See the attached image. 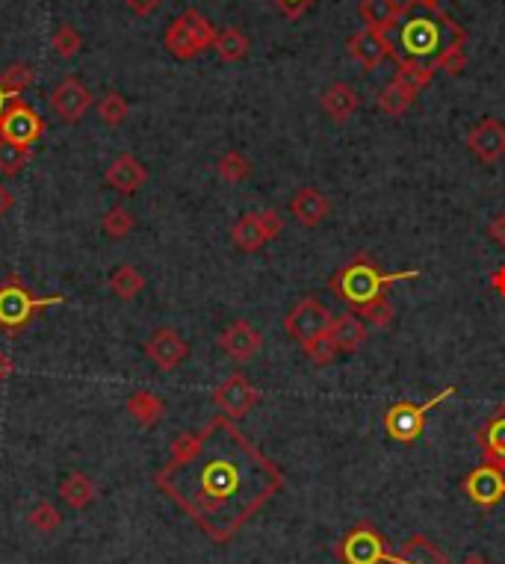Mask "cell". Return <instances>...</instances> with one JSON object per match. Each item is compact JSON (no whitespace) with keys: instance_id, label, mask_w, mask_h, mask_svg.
<instances>
[{"instance_id":"cell-46","label":"cell","mask_w":505,"mask_h":564,"mask_svg":"<svg viewBox=\"0 0 505 564\" xmlns=\"http://www.w3.org/2000/svg\"><path fill=\"white\" fill-rule=\"evenodd\" d=\"M411 9H441V0H405Z\"/></svg>"},{"instance_id":"cell-40","label":"cell","mask_w":505,"mask_h":564,"mask_svg":"<svg viewBox=\"0 0 505 564\" xmlns=\"http://www.w3.org/2000/svg\"><path fill=\"white\" fill-rule=\"evenodd\" d=\"M284 18H290V21H296V18H302L311 6H314L316 0H269Z\"/></svg>"},{"instance_id":"cell-3","label":"cell","mask_w":505,"mask_h":564,"mask_svg":"<svg viewBox=\"0 0 505 564\" xmlns=\"http://www.w3.org/2000/svg\"><path fill=\"white\" fill-rule=\"evenodd\" d=\"M390 57L399 65H423L438 68L441 57L455 48L467 45V30L455 24L443 9H411L384 33Z\"/></svg>"},{"instance_id":"cell-32","label":"cell","mask_w":505,"mask_h":564,"mask_svg":"<svg viewBox=\"0 0 505 564\" xmlns=\"http://www.w3.org/2000/svg\"><path fill=\"white\" fill-rule=\"evenodd\" d=\"M101 228H104V234H107L110 240H125L127 234L136 228V219H133V213H130L127 207L116 204V207H110V210L104 213Z\"/></svg>"},{"instance_id":"cell-26","label":"cell","mask_w":505,"mask_h":564,"mask_svg":"<svg viewBox=\"0 0 505 564\" xmlns=\"http://www.w3.org/2000/svg\"><path fill=\"white\" fill-rule=\"evenodd\" d=\"M417 101V92H411L408 86H402L399 80H390L387 86H381L376 95V107L390 119H402Z\"/></svg>"},{"instance_id":"cell-12","label":"cell","mask_w":505,"mask_h":564,"mask_svg":"<svg viewBox=\"0 0 505 564\" xmlns=\"http://www.w3.org/2000/svg\"><path fill=\"white\" fill-rule=\"evenodd\" d=\"M464 145L482 166H497L500 160H505V125L494 116H485L482 122L467 130Z\"/></svg>"},{"instance_id":"cell-4","label":"cell","mask_w":505,"mask_h":564,"mask_svg":"<svg viewBox=\"0 0 505 564\" xmlns=\"http://www.w3.org/2000/svg\"><path fill=\"white\" fill-rule=\"evenodd\" d=\"M63 302L65 296H36L21 275H9L0 281V328L9 337H18L36 316Z\"/></svg>"},{"instance_id":"cell-5","label":"cell","mask_w":505,"mask_h":564,"mask_svg":"<svg viewBox=\"0 0 505 564\" xmlns=\"http://www.w3.org/2000/svg\"><path fill=\"white\" fill-rule=\"evenodd\" d=\"M216 33H219L216 24H213L207 15H201L195 6H190V9H184V12L166 27L163 45H166V51H169L175 60L187 63V60L201 57L204 51H210V48L216 45Z\"/></svg>"},{"instance_id":"cell-17","label":"cell","mask_w":505,"mask_h":564,"mask_svg":"<svg viewBox=\"0 0 505 564\" xmlns=\"http://www.w3.org/2000/svg\"><path fill=\"white\" fill-rule=\"evenodd\" d=\"M104 181H107V187L122 192V195H133L136 189L145 187V181H148V166H145L136 154L125 151V154H119V157L107 166Z\"/></svg>"},{"instance_id":"cell-13","label":"cell","mask_w":505,"mask_h":564,"mask_svg":"<svg viewBox=\"0 0 505 564\" xmlns=\"http://www.w3.org/2000/svg\"><path fill=\"white\" fill-rule=\"evenodd\" d=\"M145 355H148V361H151L157 370L172 373V370H178V367L190 358V343H187L172 325H163V328H157V331L148 337Z\"/></svg>"},{"instance_id":"cell-37","label":"cell","mask_w":505,"mask_h":564,"mask_svg":"<svg viewBox=\"0 0 505 564\" xmlns=\"http://www.w3.org/2000/svg\"><path fill=\"white\" fill-rule=\"evenodd\" d=\"M302 352H305L308 364H314V367H328V364L340 355L337 346H334V340H331L328 334H322V337H316L311 343H305Z\"/></svg>"},{"instance_id":"cell-9","label":"cell","mask_w":505,"mask_h":564,"mask_svg":"<svg viewBox=\"0 0 505 564\" xmlns=\"http://www.w3.org/2000/svg\"><path fill=\"white\" fill-rule=\"evenodd\" d=\"M45 133V122L42 116L24 101V98H15L3 119H0V139L3 142H12V145H21V148H33V142H39Z\"/></svg>"},{"instance_id":"cell-42","label":"cell","mask_w":505,"mask_h":564,"mask_svg":"<svg viewBox=\"0 0 505 564\" xmlns=\"http://www.w3.org/2000/svg\"><path fill=\"white\" fill-rule=\"evenodd\" d=\"M127 9L133 12V15H139V18H145V15H151V12H157L166 0H122Z\"/></svg>"},{"instance_id":"cell-43","label":"cell","mask_w":505,"mask_h":564,"mask_svg":"<svg viewBox=\"0 0 505 564\" xmlns=\"http://www.w3.org/2000/svg\"><path fill=\"white\" fill-rule=\"evenodd\" d=\"M488 281H491L494 293H497L500 299H505V263H500V266L491 272V278H488Z\"/></svg>"},{"instance_id":"cell-28","label":"cell","mask_w":505,"mask_h":564,"mask_svg":"<svg viewBox=\"0 0 505 564\" xmlns=\"http://www.w3.org/2000/svg\"><path fill=\"white\" fill-rule=\"evenodd\" d=\"M213 51H216V57H219L222 63H240V60L249 57V51H252V39H249L240 27H225V30L216 33V45H213Z\"/></svg>"},{"instance_id":"cell-16","label":"cell","mask_w":505,"mask_h":564,"mask_svg":"<svg viewBox=\"0 0 505 564\" xmlns=\"http://www.w3.org/2000/svg\"><path fill=\"white\" fill-rule=\"evenodd\" d=\"M361 107V95L352 83L346 80H334L322 89L319 95V110L334 122V125H346Z\"/></svg>"},{"instance_id":"cell-18","label":"cell","mask_w":505,"mask_h":564,"mask_svg":"<svg viewBox=\"0 0 505 564\" xmlns=\"http://www.w3.org/2000/svg\"><path fill=\"white\" fill-rule=\"evenodd\" d=\"M346 51L355 63L367 71H376L387 57H390V48H387V39L379 30H370V27H361L358 33L349 36L346 42Z\"/></svg>"},{"instance_id":"cell-14","label":"cell","mask_w":505,"mask_h":564,"mask_svg":"<svg viewBox=\"0 0 505 564\" xmlns=\"http://www.w3.org/2000/svg\"><path fill=\"white\" fill-rule=\"evenodd\" d=\"M216 346L234 361V364H249L263 349V334L254 328L249 319H234L216 340Z\"/></svg>"},{"instance_id":"cell-34","label":"cell","mask_w":505,"mask_h":564,"mask_svg":"<svg viewBox=\"0 0 505 564\" xmlns=\"http://www.w3.org/2000/svg\"><path fill=\"white\" fill-rule=\"evenodd\" d=\"M27 520H30V526L36 529V532H57L60 526H63V514L57 511V505L48 500L36 502L33 508H30V514H27Z\"/></svg>"},{"instance_id":"cell-48","label":"cell","mask_w":505,"mask_h":564,"mask_svg":"<svg viewBox=\"0 0 505 564\" xmlns=\"http://www.w3.org/2000/svg\"><path fill=\"white\" fill-rule=\"evenodd\" d=\"M461 564H491V562H488V559H485L482 553H470V556H467V559H464Z\"/></svg>"},{"instance_id":"cell-44","label":"cell","mask_w":505,"mask_h":564,"mask_svg":"<svg viewBox=\"0 0 505 564\" xmlns=\"http://www.w3.org/2000/svg\"><path fill=\"white\" fill-rule=\"evenodd\" d=\"M12 207H15V195L9 192V187H6V184H0V219H3V216H6V213L12 210Z\"/></svg>"},{"instance_id":"cell-10","label":"cell","mask_w":505,"mask_h":564,"mask_svg":"<svg viewBox=\"0 0 505 564\" xmlns=\"http://www.w3.org/2000/svg\"><path fill=\"white\" fill-rule=\"evenodd\" d=\"M461 491L482 511H491L505 500V470L494 464H479L461 479Z\"/></svg>"},{"instance_id":"cell-35","label":"cell","mask_w":505,"mask_h":564,"mask_svg":"<svg viewBox=\"0 0 505 564\" xmlns=\"http://www.w3.org/2000/svg\"><path fill=\"white\" fill-rule=\"evenodd\" d=\"M27 163H30V148H21V145L0 139V175L15 178V175H21V169Z\"/></svg>"},{"instance_id":"cell-15","label":"cell","mask_w":505,"mask_h":564,"mask_svg":"<svg viewBox=\"0 0 505 564\" xmlns=\"http://www.w3.org/2000/svg\"><path fill=\"white\" fill-rule=\"evenodd\" d=\"M51 107H54V113L63 119L65 125H77L92 107V92L83 86V80L63 77L54 86V92H51Z\"/></svg>"},{"instance_id":"cell-39","label":"cell","mask_w":505,"mask_h":564,"mask_svg":"<svg viewBox=\"0 0 505 564\" xmlns=\"http://www.w3.org/2000/svg\"><path fill=\"white\" fill-rule=\"evenodd\" d=\"M467 48L464 45H455V48H449L446 54L441 57V63H438V71H446L449 77H458L464 68H467Z\"/></svg>"},{"instance_id":"cell-1","label":"cell","mask_w":505,"mask_h":564,"mask_svg":"<svg viewBox=\"0 0 505 564\" xmlns=\"http://www.w3.org/2000/svg\"><path fill=\"white\" fill-rule=\"evenodd\" d=\"M154 485L216 544H228L284 488V470L219 414L198 432L172 440Z\"/></svg>"},{"instance_id":"cell-41","label":"cell","mask_w":505,"mask_h":564,"mask_svg":"<svg viewBox=\"0 0 505 564\" xmlns=\"http://www.w3.org/2000/svg\"><path fill=\"white\" fill-rule=\"evenodd\" d=\"M485 234H488V240H491L497 249H505V213H497V216L488 222Z\"/></svg>"},{"instance_id":"cell-6","label":"cell","mask_w":505,"mask_h":564,"mask_svg":"<svg viewBox=\"0 0 505 564\" xmlns=\"http://www.w3.org/2000/svg\"><path fill=\"white\" fill-rule=\"evenodd\" d=\"M458 393V387H443L441 393H435L432 399L426 402H396L384 411L381 423H384V435L396 443H417L426 432V417L429 411H435L441 402L452 399Z\"/></svg>"},{"instance_id":"cell-25","label":"cell","mask_w":505,"mask_h":564,"mask_svg":"<svg viewBox=\"0 0 505 564\" xmlns=\"http://www.w3.org/2000/svg\"><path fill=\"white\" fill-rule=\"evenodd\" d=\"M231 243L243 251V254H254V251H260L266 243H269V237H266V231H263V222H260V213H257V210H254V213H246V216H240V219L231 225Z\"/></svg>"},{"instance_id":"cell-22","label":"cell","mask_w":505,"mask_h":564,"mask_svg":"<svg viewBox=\"0 0 505 564\" xmlns=\"http://www.w3.org/2000/svg\"><path fill=\"white\" fill-rule=\"evenodd\" d=\"M387 564H449V559H446V553L429 535L417 532V535L405 538L399 556H390Z\"/></svg>"},{"instance_id":"cell-23","label":"cell","mask_w":505,"mask_h":564,"mask_svg":"<svg viewBox=\"0 0 505 564\" xmlns=\"http://www.w3.org/2000/svg\"><path fill=\"white\" fill-rule=\"evenodd\" d=\"M358 15L364 18V27L387 33L405 15V3L402 0H361Z\"/></svg>"},{"instance_id":"cell-24","label":"cell","mask_w":505,"mask_h":564,"mask_svg":"<svg viewBox=\"0 0 505 564\" xmlns=\"http://www.w3.org/2000/svg\"><path fill=\"white\" fill-rule=\"evenodd\" d=\"M127 414L142 426V429H154L163 417H166V402L163 396H157L154 390H136L127 399Z\"/></svg>"},{"instance_id":"cell-7","label":"cell","mask_w":505,"mask_h":564,"mask_svg":"<svg viewBox=\"0 0 505 564\" xmlns=\"http://www.w3.org/2000/svg\"><path fill=\"white\" fill-rule=\"evenodd\" d=\"M390 556L387 538L370 520H358L337 544V559L343 564H387Z\"/></svg>"},{"instance_id":"cell-45","label":"cell","mask_w":505,"mask_h":564,"mask_svg":"<svg viewBox=\"0 0 505 564\" xmlns=\"http://www.w3.org/2000/svg\"><path fill=\"white\" fill-rule=\"evenodd\" d=\"M12 370H15V367H12V358H9L6 352H0V381H6V378L12 376Z\"/></svg>"},{"instance_id":"cell-30","label":"cell","mask_w":505,"mask_h":564,"mask_svg":"<svg viewBox=\"0 0 505 564\" xmlns=\"http://www.w3.org/2000/svg\"><path fill=\"white\" fill-rule=\"evenodd\" d=\"M110 290L122 299V302H133L142 290H145V278L139 269H133L130 263L119 266L113 275H110Z\"/></svg>"},{"instance_id":"cell-20","label":"cell","mask_w":505,"mask_h":564,"mask_svg":"<svg viewBox=\"0 0 505 564\" xmlns=\"http://www.w3.org/2000/svg\"><path fill=\"white\" fill-rule=\"evenodd\" d=\"M290 213L299 225L305 228H319L331 216V201L325 192L316 187H302L290 198Z\"/></svg>"},{"instance_id":"cell-27","label":"cell","mask_w":505,"mask_h":564,"mask_svg":"<svg viewBox=\"0 0 505 564\" xmlns=\"http://www.w3.org/2000/svg\"><path fill=\"white\" fill-rule=\"evenodd\" d=\"M95 494H98L95 482H92L86 473H80V470L68 473L63 482H60V497H63L65 505L74 508V511L89 508V505L95 502Z\"/></svg>"},{"instance_id":"cell-33","label":"cell","mask_w":505,"mask_h":564,"mask_svg":"<svg viewBox=\"0 0 505 564\" xmlns=\"http://www.w3.org/2000/svg\"><path fill=\"white\" fill-rule=\"evenodd\" d=\"M0 80H3V86H6L15 98H21V95L36 83V71H33V65L15 63L0 71Z\"/></svg>"},{"instance_id":"cell-36","label":"cell","mask_w":505,"mask_h":564,"mask_svg":"<svg viewBox=\"0 0 505 564\" xmlns=\"http://www.w3.org/2000/svg\"><path fill=\"white\" fill-rule=\"evenodd\" d=\"M51 48H54V54H57L60 60H71V57L80 54L83 39H80V33H77L71 24H60V27L54 30V36H51Z\"/></svg>"},{"instance_id":"cell-38","label":"cell","mask_w":505,"mask_h":564,"mask_svg":"<svg viewBox=\"0 0 505 564\" xmlns=\"http://www.w3.org/2000/svg\"><path fill=\"white\" fill-rule=\"evenodd\" d=\"M402 86H408L411 92H423L432 80H435V68H423V65H399L396 77Z\"/></svg>"},{"instance_id":"cell-19","label":"cell","mask_w":505,"mask_h":564,"mask_svg":"<svg viewBox=\"0 0 505 564\" xmlns=\"http://www.w3.org/2000/svg\"><path fill=\"white\" fill-rule=\"evenodd\" d=\"M479 452L485 458V464H494L505 470V405H500L476 432Z\"/></svg>"},{"instance_id":"cell-8","label":"cell","mask_w":505,"mask_h":564,"mask_svg":"<svg viewBox=\"0 0 505 564\" xmlns=\"http://www.w3.org/2000/svg\"><path fill=\"white\" fill-rule=\"evenodd\" d=\"M331 322H334V314L319 299L305 296V299H299L287 311V316H284V331H287L290 340H296L299 346H305V343H311L316 337L328 334Z\"/></svg>"},{"instance_id":"cell-11","label":"cell","mask_w":505,"mask_h":564,"mask_svg":"<svg viewBox=\"0 0 505 564\" xmlns=\"http://www.w3.org/2000/svg\"><path fill=\"white\" fill-rule=\"evenodd\" d=\"M257 402H260V390L243 373H231L213 390V405L231 420H243L246 414H252Z\"/></svg>"},{"instance_id":"cell-31","label":"cell","mask_w":505,"mask_h":564,"mask_svg":"<svg viewBox=\"0 0 505 564\" xmlns=\"http://www.w3.org/2000/svg\"><path fill=\"white\" fill-rule=\"evenodd\" d=\"M130 116V104L122 92H107L101 101H98V119L107 127L125 125V119Z\"/></svg>"},{"instance_id":"cell-29","label":"cell","mask_w":505,"mask_h":564,"mask_svg":"<svg viewBox=\"0 0 505 564\" xmlns=\"http://www.w3.org/2000/svg\"><path fill=\"white\" fill-rule=\"evenodd\" d=\"M216 175L225 184H243L252 178V160L240 151H228L216 160Z\"/></svg>"},{"instance_id":"cell-47","label":"cell","mask_w":505,"mask_h":564,"mask_svg":"<svg viewBox=\"0 0 505 564\" xmlns=\"http://www.w3.org/2000/svg\"><path fill=\"white\" fill-rule=\"evenodd\" d=\"M12 101H15V95H12V92L3 86V80H0V119H3V113H6V107H9Z\"/></svg>"},{"instance_id":"cell-21","label":"cell","mask_w":505,"mask_h":564,"mask_svg":"<svg viewBox=\"0 0 505 564\" xmlns=\"http://www.w3.org/2000/svg\"><path fill=\"white\" fill-rule=\"evenodd\" d=\"M328 337L334 340V346H337L340 355H352V352H358V349L370 340V325H367L361 316L346 311V314L334 316Z\"/></svg>"},{"instance_id":"cell-2","label":"cell","mask_w":505,"mask_h":564,"mask_svg":"<svg viewBox=\"0 0 505 564\" xmlns=\"http://www.w3.org/2000/svg\"><path fill=\"white\" fill-rule=\"evenodd\" d=\"M420 278V269H405V272H384L370 254H355L349 257L328 281L331 293L352 311L361 316L370 328H387L393 325L396 311L387 299L390 287L399 281Z\"/></svg>"},{"instance_id":"cell-49","label":"cell","mask_w":505,"mask_h":564,"mask_svg":"<svg viewBox=\"0 0 505 564\" xmlns=\"http://www.w3.org/2000/svg\"><path fill=\"white\" fill-rule=\"evenodd\" d=\"M503 192H505V189H503Z\"/></svg>"}]
</instances>
